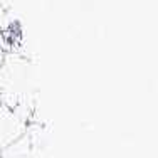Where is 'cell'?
Here are the masks:
<instances>
[{
  "label": "cell",
  "mask_w": 158,
  "mask_h": 158,
  "mask_svg": "<svg viewBox=\"0 0 158 158\" xmlns=\"http://www.w3.org/2000/svg\"><path fill=\"white\" fill-rule=\"evenodd\" d=\"M32 66L17 54H3L0 61V101L20 118L32 94ZM22 119V118H20Z\"/></svg>",
  "instance_id": "1"
},
{
  "label": "cell",
  "mask_w": 158,
  "mask_h": 158,
  "mask_svg": "<svg viewBox=\"0 0 158 158\" xmlns=\"http://www.w3.org/2000/svg\"><path fill=\"white\" fill-rule=\"evenodd\" d=\"M25 135V121L0 101V150Z\"/></svg>",
  "instance_id": "2"
},
{
  "label": "cell",
  "mask_w": 158,
  "mask_h": 158,
  "mask_svg": "<svg viewBox=\"0 0 158 158\" xmlns=\"http://www.w3.org/2000/svg\"><path fill=\"white\" fill-rule=\"evenodd\" d=\"M0 158H29V138L20 136L17 141L0 150Z\"/></svg>",
  "instance_id": "3"
}]
</instances>
